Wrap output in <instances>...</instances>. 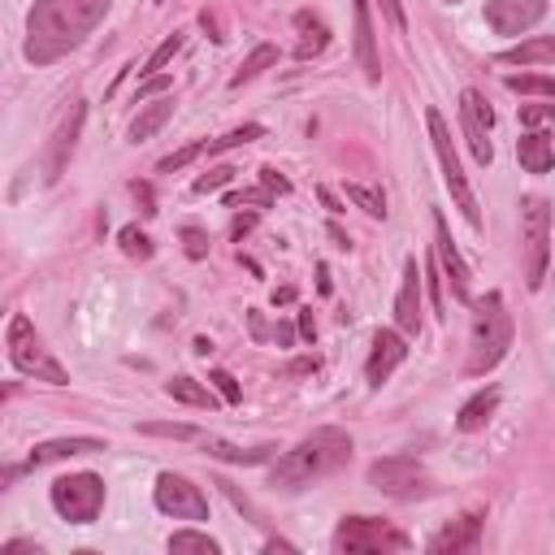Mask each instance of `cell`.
Here are the masks:
<instances>
[{"instance_id": "1", "label": "cell", "mask_w": 555, "mask_h": 555, "mask_svg": "<svg viewBox=\"0 0 555 555\" xmlns=\"http://www.w3.org/2000/svg\"><path fill=\"white\" fill-rule=\"evenodd\" d=\"M108 13V0H35L26 13L22 56L30 65H52L74 52Z\"/></svg>"}, {"instance_id": "2", "label": "cell", "mask_w": 555, "mask_h": 555, "mask_svg": "<svg viewBox=\"0 0 555 555\" xmlns=\"http://www.w3.org/2000/svg\"><path fill=\"white\" fill-rule=\"evenodd\" d=\"M351 460V434L338 425H321L312 429L304 442H295L269 473V481L278 490H304L308 481H321L330 473H338Z\"/></svg>"}, {"instance_id": "3", "label": "cell", "mask_w": 555, "mask_h": 555, "mask_svg": "<svg viewBox=\"0 0 555 555\" xmlns=\"http://www.w3.org/2000/svg\"><path fill=\"white\" fill-rule=\"evenodd\" d=\"M473 304V338H468V364L464 373H490L507 347H512V317L503 312V295L490 291L486 299H468Z\"/></svg>"}, {"instance_id": "4", "label": "cell", "mask_w": 555, "mask_h": 555, "mask_svg": "<svg viewBox=\"0 0 555 555\" xmlns=\"http://www.w3.org/2000/svg\"><path fill=\"white\" fill-rule=\"evenodd\" d=\"M9 360H13L17 373H26L35 382H48V386H65L69 382L65 364L43 347V338L35 334L26 312H13V321H9Z\"/></svg>"}, {"instance_id": "5", "label": "cell", "mask_w": 555, "mask_h": 555, "mask_svg": "<svg viewBox=\"0 0 555 555\" xmlns=\"http://www.w3.org/2000/svg\"><path fill=\"white\" fill-rule=\"evenodd\" d=\"M425 126H429V139H434V152H438V165H442V182H447L455 208L464 212L468 225H481V204H477V195H473V186H468V178L460 169V156L451 147V130H447L442 113L438 108H425Z\"/></svg>"}, {"instance_id": "6", "label": "cell", "mask_w": 555, "mask_h": 555, "mask_svg": "<svg viewBox=\"0 0 555 555\" xmlns=\"http://www.w3.org/2000/svg\"><path fill=\"white\" fill-rule=\"evenodd\" d=\"M520 238H525V282H529V291H538L546 282V260H551V208L542 195L525 199Z\"/></svg>"}, {"instance_id": "7", "label": "cell", "mask_w": 555, "mask_h": 555, "mask_svg": "<svg viewBox=\"0 0 555 555\" xmlns=\"http://www.w3.org/2000/svg\"><path fill=\"white\" fill-rule=\"evenodd\" d=\"M369 481H373L382 494L403 499V503L434 494V477L416 464V455H386V460H377V464L369 468Z\"/></svg>"}, {"instance_id": "8", "label": "cell", "mask_w": 555, "mask_h": 555, "mask_svg": "<svg viewBox=\"0 0 555 555\" xmlns=\"http://www.w3.org/2000/svg\"><path fill=\"white\" fill-rule=\"evenodd\" d=\"M52 507L69 520V525H91L104 507V481L95 473H69L52 481Z\"/></svg>"}, {"instance_id": "9", "label": "cell", "mask_w": 555, "mask_h": 555, "mask_svg": "<svg viewBox=\"0 0 555 555\" xmlns=\"http://www.w3.org/2000/svg\"><path fill=\"white\" fill-rule=\"evenodd\" d=\"M334 546L347 551V555H369V551H403L408 538L399 529H390L386 520H377V516H343V525L334 533Z\"/></svg>"}, {"instance_id": "10", "label": "cell", "mask_w": 555, "mask_h": 555, "mask_svg": "<svg viewBox=\"0 0 555 555\" xmlns=\"http://www.w3.org/2000/svg\"><path fill=\"white\" fill-rule=\"evenodd\" d=\"M156 507L173 520H208V499L199 486H191L178 473H160L156 477Z\"/></svg>"}, {"instance_id": "11", "label": "cell", "mask_w": 555, "mask_h": 555, "mask_svg": "<svg viewBox=\"0 0 555 555\" xmlns=\"http://www.w3.org/2000/svg\"><path fill=\"white\" fill-rule=\"evenodd\" d=\"M460 126H464V139L477 156V165H490L494 160V147H490V126H494V113L490 104L481 100V91H460Z\"/></svg>"}, {"instance_id": "12", "label": "cell", "mask_w": 555, "mask_h": 555, "mask_svg": "<svg viewBox=\"0 0 555 555\" xmlns=\"http://www.w3.org/2000/svg\"><path fill=\"white\" fill-rule=\"evenodd\" d=\"M546 17V0H490L486 4V26L494 35H525Z\"/></svg>"}, {"instance_id": "13", "label": "cell", "mask_w": 555, "mask_h": 555, "mask_svg": "<svg viewBox=\"0 0 555 555\" xmlns=\"http://www.w3.org/2000/svg\"><path fill=\"white\" fill-rule=\"evenodd\" d=\"M403 356H408L403 334H399V330H377V334H373V351H369V360H364L369 386H382V382L403 364Z\"/></svg>"}, {"instance_id": "14", "label": "cell", "mask_w": 555, "mask_h": 555, "mask_svg": "<svg viewBox=\"0 0 555 555\" xmlns=\"http://www.w3.org/2000/svg\"><path fill=\"white\" fill-rule=\"evenodd\" d=\"M434 251H438V260H442V273H447V286H451V295L455 299H473V291H468V264H464V256L455 251V243H451V234H447V221H442V212L434 217Z\"/></svg>"}, {"instance_id": "15", "label": "cell", "mask_w": 555, "mask_h": 555, "mask_svg": "<svg viewBox=\"0 0 555 555\" xmlns=\"http://www.w3.org/2000/svg\"><path fill=\"white\" fill-rule=\"evenodd\" d=\"M395 330L403 338L421 334V269H416V260L403 264V286L395 295Z\"/></svg>"}, {"instance_id": "16", "label": "cell", "mask_w": 555, "mask_h": 555, "mask_svg": "<svg viewBox=\"0 0 555 555\" xmlns=\"http://www.w3.org/2000/svg\"><path fill=\"white\" fill-rule=\"evenodd\" d=\"M82 117H87V108L82 104H74L69 113H65V121L56 126V134H52V152H48V182H56L61 178V169H65V160L74 156V143H78V130H82Z\"/></svg>"}, {"instance_id": "17", "label": "cell", "mask_w": 555, "mask_h": 555, "mask_svg": "<svg viewBox=\"0 0 555 555\" xmlns=\"http://www.w3.org/2000/svg\"><path fill=\"white\" fill-rule=\"evenodd\" d=\"M481 512H464L455 525H447L442 533H434L429 538V551H438V555H455V551H477V538H481Z\"/></svg>"}, {"instance_id": "18", "label": "cell", "mask_w": 555, "mask_h": 555, "mask_svg": "<svg viewBox=\"0 0 555 555\" xmlns=\"http://www.w3.org/2000/svg\"><path fill=\"white\" fill-rule=\"evenodd\" d=\"M356 56L369 82L382 78V61H377V35H373V17H369V0H356Z\"/></svg>"}, {"instance_id": "19", "label": "cell", "mask_w": 555, "mask_h": 555, "mask_svg": "<svg viewBox=\"0 0 555 555\" xmlns=\"http://www.w3.org/2000/svg\"><path fill=\"white\" fill-rule=\"evenodd\" d=\"M87 451H104V438H52V442H39L30 451L26 468H39V464H52L65 455H87Z\"/></svg>"}, {"instance_id": "20", "label": "cell", "mask_w": 555, "mask_h": 555, "mask_svg": "<svg viewBox=\"0 0 555 555\" xmlns=\"http://www.w3.org/2000/svg\"><path fill=\"white\" fill-rule=\"evenodd\" d=\"M295 30H299V43H295V56H299V61L325 52V43H330V26H325L312 9H299V13H295Z\"/></svg>"}, {"instance_id": "21", "label": "cell", "mask_w": 555, "mask_h": 555, "mask_svg": "<svg viewBox=\"0 0 555 555\" xmlns=\"http://www.w3.org/2000/svg\"><path fill=\"white\" fill-rule=\"evenodd\" d=\"M516 156H520V165H525L529 173H546V169H551V134H546V130H529V134H520Z\"/></svg>"}, {"instance_id": "22", "label": "cell", "mask_w": 555, "mask_h": 555, "mask_svg": "<svg viewBox=\"0 0 555 555\" xmlns=\"http://www.w3.org/2000/svg\"><path fill=\"white\" fill-rule=\"evenodd\" d=\"M494 408H499V390L494 386H486V390H477L464 408H460V416H455V425L464 429V434H473V429H481L490 416H494Z\"/></svg>"}, {"instance_id": "23", "label": "cell", "mask_w": 555, "mask_h": 555, "mask_svg": "<svg viewBox=\"0 0 555 555\" xmlns=\"http://www.w3.org/2000/svg\"><path fill=\"white\" fill-rule=\"evenodd\" d=\"M499 61H503V65H551V61H555V43H551L546 35H538V39H529V43H516V48L499 52Z\"/></svg>"}, {"instance_id": "24", "label": "cell", "mask_w": 555, "mask_h": 555, "mask_svg": "<svg viewBox=\"0 0 555 555\" xmlns=\"http://www.w3.org/2000/svg\"><path fill=\"white\" fill-rule=\"evenodd\" d=\"M173 117V100H156V104H147V108H139V117L130 121V143H143V139H152L165 121Z\"/></svg>"}, {"instance_id": "25", "label": "cell", "mask_w": 555, "mask_h": 555, "mask_svg": "<svg viewBox=\"0 0 555 555\" xmlns=\"http://www.w3.org/2000/svg\"><path fill=\"white\" fill-rule=\"evenodd\" d=\"M204 451L208 455H217V460H230V464H264L278 447L273 442H264V447H251V451H243V447H234V442H221V438H204Z\"/></svg>"}, {"instance_id": "26", "label": "cell", "mask_w": 555, "mask_h": 555, "mask_svg": "<svg viewBox=\"0 0 555 555\" xmlns=\"http://www.w3.org/2000/svg\"><path fill=\"white\" fill-rule=\"evenodd\" d=\"M169 399H178V403H186V408H217V395H212V386H204V382H195V377H169Z\"/></svg>"}, {"instance_id": "27", "label": "cell", "mask_w": 555, "mask_h": 555, "mask_svg": "<svg viewBox=\"0 0 555 555\" xmlns=\"http://www.w3.org/2000/svg\"><path fill=\"white\" fill-rule=\"evenodd\" d=\"M273 61H278V48H273V43H256V48L247 52V61H243V65L234 69V78H230V87H243V82H251V78H256L260 69H269Z\"/></svg>"}, {"instance_id": "28", "label": "cell", "mask_w": 555, "mask_h": 555, "mask_svg": "<svg viewBox=\"0 0 555 555\" xmlns=\"http://www.w3.org/2000/svg\"><path fill=\"white\" fill-rule=\"evenodd\" d=\"M347 199L356 208H364L369 217H386V195L377 186H360V182H347Z\"/></svg>"}, {"instance_id": "29", "label": "cell", "mask_w": 555, "mask_h": 555, "mask_svg": "<svg viewBox=\"0 0 555 555\" xmlns=\"http://www.w3.org/2000/svg\"><path fill=\"white\" fill-rule=\"evenodd\" d=\"M512 91H520V95H542V100H551L555 95V78L551 74H520V78H503Z\"/></svg>"}, {"instance_id": "30", "label": "cell", "mask_w": 555, "mask_h": 555, "mask_svg": "<svg viewBox=\"0 0 555 555\" xmlns=\"http://www.w3.org/2000/svg\"><path fill=\"white\" fill-rule=\"evenodd\" d=\"M260 134H264V126L247 121V126H238V130H230V134H221V139H208V156H217V152H225V147H243V143L260 139Z\"/></svg>"}, {"instance_id": "31", "label": "cell", "mask_w": 555, "mask_h": 555, "mask_svg": "<svg viewBox=\"0 0 555 555\" xmlns=\"http://www.w3.org/2000/svg\"><path fill=\"white\" fill-rule=\"evenodd\" d=\"M169 551H204V555H217V542L208 533H195V529H178L169 538Z\"/></svg>"}, {"instance_id": "32", "label": "cell", "mask_w": 555, "mask_h": 555, "mask_svg": "<svg viewBox=\"0 0 555 555\" xmlns=\"http://www.w3.org/2000/svg\"><path fill=\"white\" fill-rule=\"evenodd\" d=\"M178 48H182V35H169V39H165V43H160V48H156L147 61H143V69H139V74H147V78H152V74H160V69H165V65L178 56Z\"/></svg>"}, {"instance_id": "33", "label": "cell", "mask_w": 555, "mask_h": 555, "mask_svg": "<svg viewBox=\"0 0 555 555\" xmlns=\"http://www.w3.org/2000/svg\"><path fill=\"white\" fill-rule=\"evenodd\" d=\"M204 152H208V139H199V143H186L182 152H169V156H165L156 169H160V173H173V169L191 165V160H195V156H204Z\"/></svg>"}, {"instance_id": "34", "label": "cell", "mask_w": 555, "mask_h": 555, "mask_svg": "<svg viewBox=\"0 0 555 555\" xmlns=\"http://www.w3.org/2000/svg\"><path fill=\"white\" fill-rule=\"evenodd\" d=\"M230 178H234V169H230V165H217V169H208V173H199V178L191 182V191H195V195H208V191H217V186H225Z\"/></svg>"}, {"instance_id": "35", "label": "cell", "mask_w": 555, "mask_h": 555, "mask_svg": "<svg viewBox=\"0 0 555 555\" xmlns=\"http://www.w3.org/2000/svg\"><path fill=\"white\" fill-rule=\"evenodd\" d=\"M121 247H126V256H139V260L152 256V238H147L139 225H126V230H121Z\"/></svg>"}, {"instance_id": "36", "label": "cell", "mask_w": 555, "mask_h": 555, "mask_svg": "<svg viewBox=\"0 0 555 555\" xmlns=\"http://www.w3.org/2000/svg\"><path fill=\"white\" fill-rule=\"evenodd\" d=\"M139 429H143V434H156V438H199L195 425H169V421H165V425H160V421H143Z\"/></svg>"}, {"instance_id": "37", "label": "cell", "mask_w": 555, "mask_h": 555, "mask_svg": "<svg viewBox=\"0 0 555 555\" xmlns=\"http://www.w3.org/2000/svg\"><path fill=\"white\" fill-rule=\"evenodd\" d=\"M208 382H212V390H221V399H225V403H238V399H243L238 382H234L225 369H212V373H208Z\"/></svg>"}, {"instance_id": "38", "label": "cell", "mask_w": 555, "mask_h": 555, "mask_svg": "<svg viewBox=\"0 0 555 555\" xmlns=\"http://www.w3.org/2000/svg\"><path fill=\"white\" fill-rule=\"evenodd\" d=\"M182 243H186V256H191V260H199V256H208V234H204V230H195V225H186V230H182Z\"/></svg>"}, {"instance_id": "39", "label": "cell", "mask_w": 555, "mask_h": 555, "mask_svg": "<svg viewBox=\"0 0 555 555\" xmlns=\"http://www.w3.org/2000/svg\"><path fill=\"white\" fill-rule=\"evenodd\" d=\"M260 182H264V191H278V195H286V191H291V182H286L273 165H264V169H260Z\"/></svg>"}, {"instance_id": "40", "label": "cell", "mask_w": 555, "mask_h": 555, "mask_svg": "<svg viewBox=\"0 0 555 555\" xmlns=\"http://www.w3.org/2000/svg\"><path fill=\"white\" fill-rule=\"evenodd\" d=\"M546 117H551L546 104H525V108H520V121H525V126H542Z\"/></svg>"}, {"instance_id": "41", "label": "cell", "mask_w": 555, "mask_h": 555, "mask_svg": "<svg viewBox=\"0 0 555 555\" xmlns=\"http://www.w3.org/2000/svg\"><path fill=\"white\" fill-rule=\"evenodd\" d=\"M130 191L139 195V204H143V212L152 217V212H156V204H152V186H147V182H130Z\"/></svg>"}, {"instance_id": "42", "label": "cell", "mask_w": 555, "mask_h": 555, "mask_svg": "<svg viewBox=\"0 0 555 555\" xmlns=\"http://www.w3.org/2000/svg\"><path fill=\"white\" fill-rule=\"evenodd\" d=\"M165 87H169V78H165V74H152V82H143V87H139V100H143V95H152V91H165Z\"/></svg>"}, {"instance_id": "43", "label": "cell", "mask_w": 555, "mask_h": 555, "mask_svg": "<svg viewBox=\"0 0 555 555\" xmlns=\"http://www.w3.org/2000/svg\"><path fill=\"white\" fill-rule=\"evenodd\" d=\"M382 9H386V17H390L395 26H403V22H408V17H403V4H399V0H382Z\"/></svg>"}, {"instance_id": "44", "label": "cell", "mask_w": 555, "mask_h": 555, "mask_svg": "<svg viewBox=\"0 0 555 555\" xmlns=\"http://www.w3.org/2000/svg\"><path fill=\"white\" fill-rule=\"evenodd\" d=\"M273 338H278V343H282V347H291V343H295V330H291V325H282V321H278V325H273Z\"/></svg>"}, {"instance_id": "45", "label": "cell", "mask_w": 555, "mask_h": 555, "mask_svg": "<svg viewBox=\"0 0 555 555\" xmlns=\"http://www.w3.org/2000/svg\"><path fill=\"white\" fill-rule=\"evenodd\" d=\"M4 551H39L35 542H22V538H13V542H4Z\"/></svg>"}, {"instance_id": "46", "label": "cell", "mask_w": 555, "mask_h": 555, "mask_svg": "<svg viewBox=\"0 0 555 555\" xmlns=\"http://www.w3.org/2000/svg\"><path fill=\"white\" fill-rule=\"evenodd\" d=\"M251 221H256V217H238V221H234V238H243V230H251Z\"/></svg>"}, {"instance_id": "47", "label": "cell", "mask_w": 555, "mask_h": 555, "mask_svg": "<svg viewBox=\"0 0 555 555\" xmlns=\"http://www.w3.org/2000/svg\"><path fill=\"white\" fill-rule=\"evenodd\" d=\"M295 299V291L291 286H282V291H273V304H291Z\"/></svg>"}, {"instance_id": "48", "label": "cell", "mask_w": 555, "mask_h": 555, "mask_svg": "<svg viewBox=\"0 0 555 555\" xmlns=\"http://www.w3.org/2000/svg\"><path fill=\"white\" fill-rule=\"evenodd\" d=\"M299 334H304V338H312V334H317V330H312V317H308V312L299 317Z\"/></svg>"}, {"instance_id": "49", "label": "cell", "mask_w": 555, "mask_h": 555, "mask_svg": "<svg viewBox=\"0 0 555 555\" xmlns=\"http://www.w3.org/2000/svg\"><path fill=\"white\" fill-rule=\"evenodd\" d=\"M9 395H13V386H0V403H4V399H9Z\"/></svg>"}, {"instance_id": "50", "label": "cell", "mask_w": 555, "mask_h": 555, "mask_svg": "<svg viewBox=\"0 0 555 555\" xmlns=\"http://www.w3.org/2000/svg\"><path fill=\"white\" fill-rule=\"evenodd\" d=\"M447 4H460V0H447Z\"/></svg>"}, {"instance_id": "51", "label": "cell", "mask_w": 555, "mask_h": 555, "mask_svg": "<svg viewBox=\"0 0 555 555\" xmlns=\"http://www.w3.org/2000/svg\"><path fill=\"white\" fill-rule=\"evenodd\" d=\"M156 4H165V0H156Z\"/></svg>"}]
</instances>
